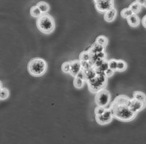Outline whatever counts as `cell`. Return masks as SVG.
Instances as JSON below:
<instances>
[{"label": "cell", "mask_w": 146, "mask_h": 144, "mask_svg": "<svg viewBox=\"0 0 146 144\" xmlns=\"http://www.w3.org/2000/svg\"><path fill=\"white\" fill-rule=\"evenodd\" d=\"M130 99L125 95L118 96L114 98L109 107L113 118L122 122H130L136 118L137 114L133 113L129 107Z\"/></svg>", "instance_id": "cell-1"}, {"label": "cell", "mask_w": 146, "mask_h": 144, "mask_svg": "<svg viewBox=\"0 0 146 144\" xmlns=\"http://www.w3.org/2000/svg\"><path fill=\"white\" fill-rule=\"evenodd\" d=\"M48 69V63L42 58H34L28 63L27 70L34 77H40L45 74Z\"/></svg>", "instance_id": "cell-2"}, {"label": "cell", "mask_w": 146, "mask_h": 144, "mask_svg": "<svg viewBox=\"0 0 146 144\" xmlns=\"http://www.w3.org/2000/svg\"><path fill=\"white\" fill-rule=\"evenodd\" d=\"M36 26L38 30L44 34H50L55 29V22L52 16L46 13L42 14L37 18Z\"/></svg>", "instance_id": "cell-3"}, {"label": "cell", "mask_w": 146, "mask_h": 144, "mask_svg": "<svg viewBox=\"0 0 146 144\" xmlns=\"http://www.w3.org/2000/svg\"><path fill=\"white\" fill-rule=\"evenodd\" d=\"M86 82L89 91L92 93H96L98 91L105 88L107 85V77L105 76L104 73H100Z\"/></svg>", "instance_id": "cell-4"}, {"label": "cell", "mask_w": 146, "mask_h": 144, "mask_svg": "<svg viewBox=\"0 0 146 144\" xmlns=\"http://www.w3.org/2000/svg\"><path fill=\"white\" fill-rule=\"evenodd\" d=\"M95 94L96 95L94 97V101L97 106L106 108L111 102V95L110 91L103 88Z\"/></svg>", "instance_id": "cell-5"}, {"label": "cell", "mask_w": 146, "mask_h": 144, "mask_svg": "<svg viewBox=\"0 0 146 144\" xmlns=\"http://www.w3.org/2000/svg\"><path fill=\"white\" fill-rule=\"evenodd\" d=\"M96 10L100 13H104L106 11L114 7V2L107 0H93Z\"/></svg>", "instance_id": "cell-6"}, {"label": "cell", "mask_w": 146, "mask_h": 144, "mask_svg": "<svg viewBox=\"0 0 146 144\" xmlns=\"http://www.w3.org/2000/svg\"><path fill=\"white\" fill-rule=\"evenodd\" d=\"M95 119H96L97 123L100 125L104 126L111 123L113 119V116L111 110L108 108L106 109L105 111L102 115H95Z\"/></svg>", "instance_id": "cell-7"}, {"label": "cell", "mask_w": 146, "mask_h": 144, "mask_svg": "<svg viewBox=\"0 0 146 144\" xmlns=\"http://www.w3.org/2000/svg\"><path fill=\"white\" fill-rule=\"evenodd\" d=\"M129 107L133 113L137 114L145 108V103L132 98L130 99Z\"/></svg>", "instance_id": "cell-8"}, {"label": "cell", "mask_w": 146, "mask_h": 144, "mask_svg": "<svg viewBox=\"0 0 146 144\" xmlns=\"http://www.w3.org/2000/svg\"><path fill=\"white\" fill-rule=\"evenodd\" d=\"M70 67L69 74L75 77L78 75L82 70L81 62L80 59H74L70 61Z\"/></svg>", "instance_id": "cell-9"}, {"label": "cell", "mask_w": 146, "mask_h": 144, "mask_svg": "<svg viewBox=\"0 0 146 144\" xmlns=\"http://www.w3.org/2000/svg\"><path fill=\"white\" fill-rule=\"evenodd\" d=\"M97 75L96 71L95 69L93 67L87 70H82L78 76H80L84 80L85 82H87L93 79Z\"/></svg>", "instance_id": "cell-10"}, {"label": "cell", "mask_w": 146, "mask_h": 144, "mask_svg": "<svg viewBox=\"0 0 146 144\" xmlns=\"http://www.w3.org/2000/svg\"><path fill=\"white\" fill-rule=\"evenodd\" d=\"M117 10L114 7L104 13V19L106 22L111 23L117 17Z\"/></svg>", "instance_id": "cell-11"}, {"label": "cell", "mask_w": 146, "mask_h": 144, "mask_svg": "<svg viewBox=\"0 0 146 144\" xmlns=\"http://www.w3.org/2000/svg\"><path fill=\"white\" fill-rule=\"evenodd\" d=\"M126 20L129 25L132 28L137 27L140 24V19L138 16L135 14H132L129 17L127 18Z\"/></svg>", "instance_id": "cell-12"}, {"label": "cell", "mask_w": 146, "mask_h": 144, "mask_svg": "<svg viewBox=\"0 0 146 144\" xmlns=\"http://www.w3.org/2000/svg\"><path fill=\"white\" fill-rule=\"evenodd\" d=\"M36 5L37 7L40 9L42 14L48 13L50 10V6L49 4L45 1H39L37 3Z\"/></svg>", "instance_id": "cell-13"}, {"label": "cell", "mask_w": 146, "mask_h": 144, "mask_svg": "<svg viewBox=\"0 0 146 144\" xmlns=\"http://www.w3.org/2000/svg\"><path fill=\"white\" fill-rule=\"evenodd\" d=\"M105 48L104 46L99 45V44L95 42L93 45L91 46V48L88 49L90 52L95 54L101 52H105Z\"/></svg>", "instance_id": "cell-14"}, {"label": "cell", "mask_w": 146, "mask_h": 144, "mask_svg": "<svg viewBox=\"0 0 146 144\" xmlns=\"http://www.w3.org/2000/svg\"><path fill=\"white\" fill-rule=\"evenodd\" d=\"M84 82H85V81L82 77L79 76H76L74 77L73 84H74V86L77 89H81V88L84 87Z\"/></svg>", "instance_id": "cell-15"}, {"label": "cell", "mask_w": 146, "mask_h": 144, "mask_svg": "<svg viewBox=\"0 0 146 144\" xmlns=\"http://www.w3.org/2000/svg\"><path fill=\"white\" fill-rule=\"evenodd\" d=\"M30 15L34 18H38L42 15L41 11L37 7L36 5H33V6L31 7L30 10Z\"/></svg>", "instance_id": "cell-16"}, {"label": "cell", "mask_w": 146, "mask_h": 144, "mask_svg": "<svg viewBox=\"0 0 146 144\" xmlns=\"http://www.w3.org/2000/svg\"><path fill=\"white\" fill-rule=\"evenodd\" d=\"M129 8L131 9L133 14L137 15L140 12V11L141 10V5L138 4L137 2L133 1L129 5Z\"/></svg>", "instance_id": "cell-17"}, {"label": "cell", "mask_w": 146, "mask_h": 144, "mask_svg": "<svg viewBox=\"0 0 146 144\" xmlns=\"http://www.w3.org/2000/svg\"><path fill=\"white\" fill-rule=\"evenodd\" d=\"M127 68V63L123 59H117V71L123 72Z\"/></svg>", "instance_id": "cell-18"}, {"label": "cell", "mask_w": 146, "mask_h": 144, "mask_svg": "<svg viewBox=\"0 0 146 144\" xmlns=\"http://www.w3.org/2000/svg\"><path fill=\"white\" fill-rule=\"evenodd\" d=\"M133 98L136 100H138L139 101L145 103L146 97H145V94L143 92L139 91H134L133 92Z\"/></svg>", "instance_id": "cell-19"}, {"label": "cell", "mask_w": 146, "mask_h": 144, "mask_svg": "<svg viewBox=\"0 0 146 144\" xmlns=\"http://www.w3.org/2000/svg\"><path fill=\"white\" fill-rule=\"evenodd\" d=\"M96 43L99 44V45H102L104 47L108 45V37L104 36V35H100L96 39Z\"/></svg>", "instance_id": "cell-20"}, {"label": "cell", "mask_w": 146, "mask_h": 144, "mask_svg": "<svg viewBox=\"0 0 146 144\" xmlns=\"http://www.w3.org/2000/svg\"><path fill=\"white\" fill-rule=\"evenodd\" d=\"M10 95L9 90L7 88L3 87L0 91V100H4L9 98Z\"/></svg>", "instance_id": "cell-21"}, {"label": "cell", "mask_w": 146, "mask_h": 144, "mask_svg": "<svg viewBox=\"0 0 146 144\" xmlns=\"http://www.w3.org/2000/svg\"><path fill=\"white\" fill-rule=\"evenodd\" d=\"M132 11L131 10V9L129 8H125L123 9L121 11V13H120V15L121 17L123 19H127V18L129 17L130 16H131L132 15Z\"/></svg>", "instance_id": "cell-22"}, {"label": "cell", "mask_w": 146, "mask_h": 144, "mask_svg": "<svg viewBox=\"0 0 146 144\" xmlns=\"http://www.w3.org/2000/svg\"><path fill=\"white\" fill-rule=\"evenodd\" d=\"M82 70H87L93 67V64L90 61H80Z\"/></svg>", "instance_id": "cell-23"}, {"label": "cell", "mask_w": 146, "mask_h": 144, "mask_svg": "<svg viewBox=\"0 0 146 144\" xmlns=\"http://www.w3.org/2000/svg\"><path fill=\"white\" fill-rule=\"evenodd\" d=\"M108 68L113 70L115 71H117V59H111L108 61Z\"/></svg>", "instance_id": "cell-24"}, {"label": "cell", "mask_w": 146, "mask_h": 144, "mask_svg": "<svg viewBox=\"0 0 146 144\" xmlns=\"http://www.w3.org/2000/svg\"><path fill=\"white\" fill-rule=\"evenodd\" d=\"M80 61H88L90 58V55L89 51H84L80 53Z\"/></svg>", "instance_id": "cell-25"}, {"label": "cell", "mask_w": 146, "mask_h": 144, "mask_svg": "<svg viewBox=\"0 0 146 144\" xmlns=\"http://www.w3.org/2000/svg\"><path fill=\"white\" fill-rule=\"evenodd\" d=\"M70 67V61L64 62L61 65V70L64 73H69Z\"/></svg>", "instance_id": "cell-26"}, {"label": "cell", "mask_w": 146, "mask_h": 144, "mask_svg": "<svg viewBox=\"0 0 146 144\" xmlns=\"http://www.w3.org/2000/svg\"><path fill=\"white\" fill-rule=\"evenodd\" d=\"M106 109V108H105V107L100 106H97L94 109L95 115H102V114L104 113Z\"/></svg>", "instance_id": "cell-27"}, {"label": "cell", "mask_w": 146, "mask_h": 144, "mask_svg": "<svg viewBox=\"0 0 146 144\" xmlns=\"http://www.w3.org/2000/svg\"><path fill=\"white\" fill-rule=\"evenodd\" d=\"M114 73H115V71L108 68L104 71V75L108 78V77H111L113 76L114 75Z\"/></svg>", "instance_id": "cell-28"}, {"label": "cell", "mask_w": 146, "mask_h": 144, "mask_svg": "<svg viewBox=\"0 0 146 144\" xmlns=\"http://www.w3.org/2000/svg\"><path fill=\"white\" fill-rule=\"evenodd\" d=\"M135 1L137 2L138 4H139L140 5H143V6L145 7V1L146 0H135Z\"/></svg>", "instance_id": "cell-29"}, {"label": "cell", "mask_w": 146, "mask_h": 144, "mask_svg": "<svg viewBox=\"0 0 146 144\" xmlns=\"http://www.w3.org/2000/svg\"><path fill=\"white\" fill-rule=\"evenodd\" d=\"M145 19H146V16L145 15V16H143V18H142V19H141V24H142V25L145 28H146V25H145Z\"/></svg>", "instance_id": "cell-30"}, {"label": "cell", "mask_w": 146, "mask_h": 144, "mask_svg": "<svg viewBox=\"0 0 146 144\" xmlns=\"http://www.w3.org/2000/svg\"><path fill=\"white\" fill-rule=\"evenodd\" d=\"M3 87V84H2V82H1V81H0V91H1V88Z\"/></svg>", "instance_id": "cell-31"}, {"label": "cell", "mask_w": 146, "mask_h": 144, "mask_svg": "<svg viewBox=\"0 0 146 144\" xmlns=\"http://www.w3.org/2000/svg\"><path fill=\"white\" fill-rule=\"evenodd\" d=\"M107 1H113V2H114V0H107Z\"/></svg>", "instance_id": "cell-32"}]
</instances>
